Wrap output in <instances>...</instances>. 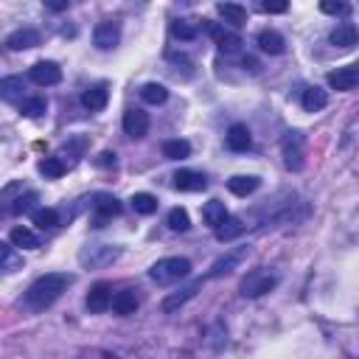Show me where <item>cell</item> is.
<instances>
[{
    "mask_svg": "<svg viewBox=\"0 0 359 359\" xmlns=\"http://www.w3.org/2000/svg\"><path fill=\"white\" fill-rule=\"evenodd\" d=\"M73 283V275L67 272H48L42 278H36L28 292H25V306L34 309V311H42L48 309L50 303H56L62 297V292H67V286Z\"/></svg>",
    "mask_w": 359,
    "mask_h": 359,
    "instance_id": "obj_1",
    "label": "cell"
},
{
    "mask_svg": "<svg viewBox=\"0 0 359 359\" xmlns=\"http://www.w3.org/2000/svg\"><path fill=\"white\" fill-rule=\"evenodd\" d=\"M191 275V261L188 258H180V255H171V258H160L157 264H151L149 269V278L154 283H177L180 278H188Z\"/></svg>",
    "mask_w": 359,
    "mask_h": 359,
    "instance_id": "obj_2",
    "label": "cell"
},
{
    "mask_svg": "<svg viewBox=\"0 0 359 359\" xmlns=\"http://www.w3.org/2000/svg\"><path fill=\"white\" fill-rule=\"evenodd\" d=\"M118 255H121V247H115V244H87L79 252V264L84 269H101V266H109L112 261H118Z\"/></svg>",
    "mask_w": 359,
    "mask_h": 359,
    "instance_id": "obj_3",
    "label": "cell"
},
{
    "mask_svg": "<svg viewBox=\"0 0 359 359\" xmlns=\"http://www.w3.org/2000/svg\"><path fill=\"white\" fill-rule=\"evenodd\" d=\"M280 151H283V163L289 171H300L303 163H306V135L292 129L283 135V143H280Z\"/></svg>",
    "mask_w": 359,
    "mask_h": 359,
    "instance_id": "obj_4",
    "label": "cell"
},
{
    "mask_svg": "<svg viewBox=\"0 0 359 359\" xmlns=\"http://www.w3.org/2000/svg\"><path fill=\"white\" fill-rule=\"evenodd\" d=\"M275 286H278V275H272V272H250L241 280L238 292H241V297H261V294L272 292Z\"/></svg>",
    "mask_w": 359,
    "mask_h": 359,
    "instance_id": "obj_5",
    "label": "cell"
},
{
    "mask_svg": "<svg viewBox=\"0 0 359 359\" xmlns=\"http://www.w3.org/2000/svg\"><path fill=\"white\" fill-rule=\"evenodd\" d=\"M247 255H250V247H233V250H227L222 258H216V261L210 264V269H208L205 278H222V275H230L233 269H238V264H241Z\"/></svg>",
    "mask_w": 359,
    "mask_h": 359,
    "instance_id": "obj_6",
    "label": "cell"
},
{
    "mask_svg": "<svg viewBox=\"0 0 359 359\" xmlns=\"http://www.w3.org/2000/svg\"><path fill=\"white\" fill-rule=\"evenodd\" d=\"M28 79L39 87H53L62 81V67L56 62H36V65H31Z\"/></svg>",
    "mask_w": 359,
    "mask_h": 359,
    "instance_id": "obj_7",
    "label": "cell"
},
{
    "mask_svg": "<svg viewBox=\"0 0 359 359\" xmlns=\"http://www.w3.org/2000/svg\"><path fill=\"white\" fill-rule=\"evenodd\" d=\"M93 42L98 50H112L118 42H121V25L107 20V22H98L95 31H93Z\"/></svg>",
    "mask_w": 359,
    "mask_h": 359,
    "instance_id": "obj_8",
    "label": "cell"
},
{
    "mask_svg": "<svg viewBox=\"0 0 359 359\" xmlns=\"http://www.w3.org/2000/svg\"><path fill=\"white\" fill-rule=\"evenodd\" d=\"M356 81H359V67L356 65H345V67H337V70L328 73V87H334L339 93L356 90Z\"/></svg>",
    "mask_w": 359,
    "mask_h": 359,
    "instance_id": "obj_9",
    "label": "cell"
},
{
    "mask_svg": "<svg viewBox=\"0 0 359 359\" xmlns=\"http://www.w3.org/2000/svg\"><path fill=\"white\" fill-rule=\"evenodd\" d=\"M121 126H123V132H126L129 137L137 140V137H143V135L149 132V112H143V109H126Z\"/></svg>",
    "mask_w": 359,
    "mask_h": 359,
    "instance_id": "obj_10",
    "label": "cell"
},
{
    "mask_svg": "<svg viewBox=\"0 0 359 359\" xmlns=\"http://www.w3.org/2000/svg\"><path fill=\"white\" fill-rule=\"evenodd\" d=\"M109 303H112V286H109V283L101 280V283H95V286L87 292V309H90L93 314L107 311Z\"/></svg>",
    "mask_w": 359,
    "mask_h": 359,
    "instance_id": "obj_11",
    "label": "cell"
},
{
    "mask_svg": "<svg viewBox=\"0 0 359 359\" xmlns=\"http://www.w3.org/2000/svg\"><path fill=\"white\" fill-rule=\"evenodd\" d=\"M36 45H39V31H34V28H17L6 39V48L8 50H31Z\"/></svg>",
    "mask_w": 359,
    "mask_h": 359,
    "instance_id": "obj_12",
    "label": "cell"
},
{
    "mask_svg": "<svg viewBox=\"0 0 359 359\" xmlns=\"http://www.w3.org/2000/svg\"><path fill=\"white\" fill-rule=\"evenodd\" d=\"M174 188H177V191H205V188H208V180H205V174H199V171L180 168V171L174 174Z\"/></svg>",
    "mask_w": 359,
    "mask_h": 359,
    "instance_id": "obj_13",
    "label": "cell"
},
{
    "mask_svg": "<svg viewBox=\"0 0 359 359\" xmlns=\"http://www.w3.org/2000/svg\"><path fill=\"white\" fill-rule=\"evenodd\" d=\"M199 286H202V280H196V283H191V286H182V289H177V292H171L168 297H163V303H160V309L165 311V314H171V311H177L180 306H185L196 292H199Z\"/></svg>",
    "mask_w": 359,
    "mask_h": 359,
    "instance_id": "obj_14",
    "label": "cell"
},
{
    "mask_svg": "<svg viewBox=\"0 0 359 359\" xmlns=\"http://www.w3.org/2000/svg\"><path fill=\"white\" fill-rule=\"evenodd\" d=\"M224 143H227L230 151H247L252 146V135H250V129L244 123H233L227 129V135H224Z\"/></svg>",
    "mask_w": 359,
    "mask_h": 359,
    "instance_id": "obj_15",
    "label": "cell"
},
{
    "mask_svg": "<svg viewBox=\"0 0 359 359\" xmlns=\"http://www.w3.org/2000/svg\"><path fill=\"white\" fill-rule=\"evenodd\" d=\"M208 31H210V36L216 39V45H219L224 53H236V50L241 48V36H238V34H233V31H224L222 25L210 22V25H208Z\"/></svg>",
    "mask_w": 359,
    "mask_h": 359,
    "instance_id": "obj_16",
    "label": "cell"
},
{
    "mask_svg": "<svg viewBox=\"0 0 359 359\" xmlns=\"http://www.w3.org/2000/svg\"><path fill=\"white\" fill-rule=\"evenodd\" d=\"M255 42H258V48H261L264 53H272V56H278V53L286 50V42H283V36H280L275 28H264V31H258Z\"/></svg>",
    "mask_w": 359,
    "mask_h": 359,
    "instance_id": "obj_17",
    "label": "cell"
},
{
    "mask_svg": "<svg viewBox=\"0 0 359 359\" xmlns=\"http://www.w3.org/2000/svg\"><path fill=\"white\" fill-rule=\"evenodd\" d=\"M107 101H109V90H107L104 84H95V87H90V90L81 93V104H84L90 112H101V109L107 107Z\"/></svg>",
    "mask_w": 359,
    "mask_h": 359,
    "instance_id": "obj_18",
    "label": "cell"
},
{
    "mask_svg": "<svg viewBox=\"0 0 359 359\" xmlns=\"http://www.w3.org/2000/svg\"><path fill=\"white\" fill-rule=\"evenodd\" d=\"M109 306H112V311L121 314V317L135 314V309H137V294H135V289H121V292H115Z\"/></svg>",
    "mask_w": 359,
    "mask_h": 359,
    "instance_id": "obj_19",
    "label": "cell"
},
{
    "mask_svg": "<svg viewBox=\"0 0 359 359\" xmlns=\"http://www.w3.org/2000/svg\"><path fill=\"white\" fill-rule=\"evenodd\" d=\"M0 98L3 101H22L25 98V81H22V76H6V79H0Z\"/></svg>",
    "mask_w": 359,
    "mask_h": 359,
    "instance_id": "obj_20",
    "label": "cell"
},
{
    "mask_svg": "<svg viewBox=\"0 0 359 359\" xmlns=\"http://www.w3.org/2000/svg\"><path fill=\"white\" fill-rule=\"evenodd\" d=\"M300 104H303L306 112H320L328 104V93L323 87H306L303 95H300Z\"/></svg>",
    "mask_w": 359,
    "mask_h": 359,
    "instance_id": "obj_21",
    "label": "cell"
},
{
    "mask_svg": "<svg viewBox=\"0 0 359 359\" xmlns=\"http://www.w3.org/2000/svg\"><path fill=\"white\" fill-rule=\"evenodd\" d=\"M258 185H261V180L252 177V174H236V177L227 180V188H230V194H236V196H250Z\"/></svg>",
    "mask_w": 359,
    "mask_h": 359,
    "instance_id": "obj_22",
    "label": "cell"
},
{
    "mask_svg": "<svg viewBox=\"0 0 359 359\" xmlns=\"http://www.w3.org/2000/svg\"><path fill=\"white\" fill-rule=\"evenodd\" d=\"M216 11L224 17V22H230L233 28H241L247 22V8L238 6V3H219Z\"/></svg>",
    "mask_w": 359,
    "mask_h": 359,
    "instance_id": "obj_23",
    "label": "cell"
},
{
    "mask_svg": "<svg viewBox=\"0 0 359 359\" xmlns=\"http://www.w3.org/2000/svg\"><path fill=\"white\" fill-rule=\"evenodd\" d=\"M331 45L334 48H353L356 45V28H353V22H339L331 31Z\"/></svg>",
    "mask_w": 359,
    "mask_h": 359,
    "instance_id": "obj_24",
    "label": "cell"
},
{
    "mask_svg": "<svg viewBox=\"0 0 359 359\" xmlns=\"http://www.w3.org/2000/svg\"><path fill=\"white\" fill-rule=\"evenodd\" d=\"M202 219H205L210 227H219V224L227 219V208H224V202H222V199H210V202H205V208H202Z\"/></svg>",
    "mask_w": 359,
    "mask_h": 359,
    "instance_id": "obj_25",
    "label": "cell"
},
{
    "mask_svg": "<svg viewBox=\"0 0 359 359\" xmlns=\"http://www.w3.org/2000/svg\"><path fill=\"white\" fill-rule=\"evenodd\" d=\"M93 208L101 213V216H118L123 210V205L112 196V194H95L93 196Z\"/></svg>",
    "mask_w": 359,
    "mask_h": 359,
    "instance_id": "obj_26",
    "label": "cell"
},
{
    "mask_svg": "<svg viewBox=\"0 0 359 359\" xmlns=\"http://www.w3.org/2000/svg\"><path fill=\"white\" fill-rule=\"evenodd\" d=\"M241 233H244V222L236 219V216H227V219L216 227V238H219V241H233V238L241 236Z\"/></svg>",
    "mask_w": 359,
    "mask_h": 359,
    "instance_id": "obj_27",
    "label": "cell"
},
{
    "mask_svg": "<svg viewBox=\"0 0 359 359\" xmlns=\"http://www.w3.org/2000/svg\"><path fill=\"white\" fill-rule=\"evenodd\" d=\"M11 244L14 247H22V250H36L39 247V236L28 227H14L11 230Z\"/></svg>",
    "mask_w": 359,
    "mask_h": 359,
    "instance_id": "obj_28",
    "label": "cell"
},
{
    "mask_svg": "<svg viewBox=\"0 0 359 359\" xmlns=\"http://www.w3.org/2000/svg\"><path fill=\"white\" fill-rule=\"evenodd\" d=\"M17 269H22V255L0 241V272H17Z\"/></svg>",
    "mask_w": 359,
    "mask_h": 359,
    "instance_id": "obj_29",
    "label": "cell"
},
{
    "mask_svg": "<svg viewBox=\"0 0 359 359\" xmlns=\"http://www.w3.org/2000/svg\"><path fill=\"white\" fill-rule=\"evenodd\" d=\"M171 34H174L177 39H182V42H191V39L199 36V25H196L194 20H174V22H171Z\"/></svg>",
    "mask_w": 359,
    "mask_h": 359,
    "instance_id": "obj_30",
    "label": "cell"
},
{
    "mask_svg": "<svg viewBox=\"0 0 359 359\" xmlns=\"http://www.w3.org/2000/svg\"><path fill=\"white\" fill-rule=\"evenodd\" d=\"M188 154H191V143L188 140L174 137V140H165L163 143V157H168V160H185Z\"/></svg>",
    "mask_w": 359,
    "mask_h": 359,
    "instance_id": "obj_31",
    "label": "cell"
},
{
    "mask_svg": "<svg viewBox=\"0 0 359 359\" xmlns=\"http://www.w3.org/2000/svg\"><path fill=\"white\" fill-rule=\"evenodd\" d=\"M132 208H135V213H140V216H151L154 210H157V196H151V194H146V191H140V194H132Z\"/></svg>",
    "mask_w": 359,
    "mask_h": 359,
    "instance_id": "obj_32",
    "label": "cell"
},
{
    "mask_svg": "<svg viewBox=\"0 0 359 359\" xmlns=\"http://www.w3.org/2000/svg\"><path fill=\"white\" fill-rule=\"evenodd\" d=\"M45 109H48V101L42 95H31V98L20 101V112L25 118H39V115H45Z\"/></svg>",
    "mask_w": 359,
    "mask_h": 359,
    "instance_id": "obj_33",
    "label": "cell"
},
{
    "mask_svg": "<svg viewBox=\"0 0 359 359\" xmlns=\"http://www.w3.org/2000/svg\"><path fill=\"white\" fill-rule=\"evenodd\" d=\"M140 98H143L146 104H163V101L168 98V90H165L163 84H157V81H149V84L140 87Z\"/></svg>",
    "mask_w": 359,
    "mask_h": 359,
    "instance_id": "obj_34",
    "label": "cell"
},
{
    "mask_svg": "<svg viewBox=\"0 0 359 359\" xmlns=\"http://www.w3.org/2000/svg\"><path fill=\"white\" fill-rule=\"evenodd\" d=\"M168 227L174 230V233H185L188 227H191V219H188V210L185 208H174V210H168Z\"/></svg>",
    "mask_w": 359,
    "mask_h": 359,
    "instance_id": "obj_35",
    "label": "cell"
},
{
    "mask_svg": "<svg viewBox=\"0 0 359 359\" xmlns=\"http://www.w3.org/2000/svg\"><path fill=\"white\" fill-rule=\"evenodd\" d=\"M39 171H42L48 180H59V177L67 171V165H65L59 157H45V160L39 163Z\"/></svg>",
    "mask_w": 359,
    "mask_h": 359,
    "instance_id": "obj_36",
    "label": "cell"
},
{
    "mask_svg": "<svg viewBox=\"0 0 359 359\" xmlns=\"http://www.w3.org/2000/svg\"><path fill=\"white\" fill-rule=\"evenodd\" d=\"M34 224H39L42 230H50L59 224V213L53 208H39V210H34Z\"/></svg>",
    "mask_w": 359,
    "mask_h": 359,
    "instance_id": "obj_37",
    "label": "cell"
},
{
    "mask_svg": "<svg viewBox=\"0 0 359 359\" xmlns=\"http://www.w3.org/2000/svg\"><path fill=\"white\" fill-rule=\"evenodd\" d=\"M36 199H39V196H36L34 191H28L25 196H17V199H14L11 210H14V213H28V210H34V202H36Z\"/></svg>",
    "mask_w": 359,
    "mask_h": 359,
    "instance_id": "obj_38",
    "label": "cell"
},
{
    "mask_svg": "<svg viewBox=\"0 0 359 359\" xmlns=\"http://www.w3.org/2000/svg\"><path fill=\"white\" fill-rule=\"evenodd\" d=\"M320 11H325V14H348V6L345 3H334V0H323Z\"/></svg>",
    "mask_w": 359,
    "mask_h": 359,
    "instance_id": "obj_39",
    "label": "cell"
},
{
    "mask_svg": "<svg viewBox=\"0 0 359 359\" xmlns=\"http://www.w3.org/2000/svg\"><path fill=\"white\" fill-rule=\"evenodd\" d=\"M289 6L286 3H261V11H266V14H283Z\"/></svg>",
    "mask_w": 359,
    "mask_h": 359,
    "instance_id": "obj_40",
    "label": "cell"
},
{
    "mask_svg": "<svg viewBox=\"0 0 359 359\" xmlns=\"http://www.w3.org/2000/svg\"><path fill=\"white\" fill-rule=\"evenodd\" d=\"M95 163H98V165H104V168H107V165H115V154H112V151H101Z\"/></svg>",
    "mask_w": 359,
    "mask_h": 359,
    "instance_id": "obj_41",
    "label": "cell"
},
{
    "mask_svg": "<svg viewBox=\"0 0 359 359\" xmlns=\"http://www.w3.org/2000/svg\"><path fill=\"white\" fill-rule=\"evenodd\" d=\"M244 70H250V73H258L261 70V65H258V59H252V56H244Z\"/></svg>",
    "mask_w": 359,
    "mask_h": 359,
    "instance_id": "obj_42",
    "label": "cell"
},
{
    "mask_svg": "<svg viewBox=\"0 0 359 359\" xmlns=\"http://www.w3.org/2000/svg\"><path fill=\"white\" fill-rule=\"evenodd\" d=\"M45 6H48L50 11H65V8H67V3H65V0H48Z\"/></svg>",
    "mask_w": 359,
    "mask_h": 359,
    "instance_id": "obj_43",
    "label": "cell"
}]
</instances>
